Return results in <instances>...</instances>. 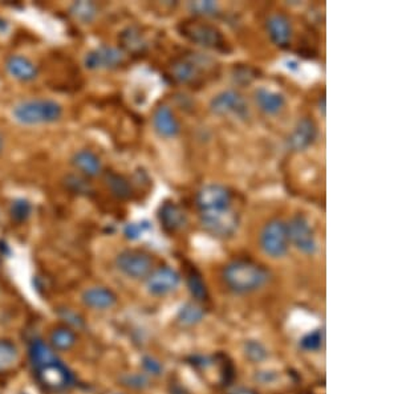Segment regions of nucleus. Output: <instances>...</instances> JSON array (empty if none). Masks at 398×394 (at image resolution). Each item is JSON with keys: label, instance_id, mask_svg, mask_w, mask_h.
<instances>
[{"label": "nucleus", "instance_id": "obj_2", "mask_svg": "<svg viewBox=\"0 0 398 394\" xmlns=\"http://www.w3.org/2000/svg\"><path fill=\"white\" fill-rule=\"evenodd\" d=\"M13 117L16 121L25 125L52 123L60 120L62 105L50 99L27 100L13 108Z\"/></svg>", "mask_w": 398, "mask_h": 394}, {"label": "nucleus", "instance_id": "obj_35", "mask_svg": "<svg viewBox=\"0 0 398 394\" xmlns=\"http://www.w3.org/2000/svg\"><path fill=\"white\" fill-rule=\"evenodd\" d=\"M148 229H149V226L146 223H129L125 227V235H126L128 239H137Z\"/></svg>", "mask_w": 398, "mask_h": 394}, {"label": "nucleus", "instance_id": "obj_6", "mask_svg": "<svg viewBox=\"0 0 398 394\" xmlns=\"http://www.w3.org/2000/svg\"><path fill=\"white\" fill-rule=\"evenodd\" d=\"M116 266L124 275L132 279H144L153 271L154 261L145 251L125 250L117 255Z\"/></svg>", "mask_w": 398, "mask_h": 394}, {"label": "nucleus", "instance_id": "obj_3", "mask_svg": "<svg viewBox=\"0 0 398 394\" xmlns=\"http://www.w3.org/2000/svg\"><path fill=\"white\" fill-rule=\"evenodd\" d=\"M178 31L185 39L200 47L224 53L231 50L224 34L210 23H205L200 20H185L178 25Z\"/></svg>", "mask_w": 398, "mask_h": 394}, {"label": "nucleus", "instance_id": "obj_37", "mask_svg": "<svg viewBox=\"0 0 398 394\" xmlns=\"http://www.w3.org/2000/svg\"><path fill=\"white\" fill-rule=\"evenodd\" d=\"M144 367H145V369L148 370L151 374H160V373H161L162 365L158 361H156L154 358H145V360H144Z\"/></svg>", "mask_w": 398, "mask_h": 394}, {"label": "nucleus", "instance_id": "obj_36", "mask_svg": "<svg viewBox=\"0 0 398 394\" xmlns=\"http://www.w3.org/2000/svg\"><path fill=\"white\" fill-rule=\"evenodd\" d=\"M67 184L75 193H85L89 190V185L87 182L84 179H81L80 177H75V175H69L67 178Z\"/></svg>", "mask_w": 398, "mask_h": 394}, {"label": "nucleus", "instance_id": "obj_24", "mask_svg": "<svg viewBox=\"0 0 398 394\" xmlns=\"http://www.w3.org/2000/svg\"><path fill=\"white\" fill-rule=\"evenodd\" d=\"M19 361V349L11 340H0V373L8 372Z\"/></svg>", "mask_w": 398, "mask_h": 394}, {"label": "nucleus", "instance_id": "obj_4", "mask_svg": "<svg viewBox=\"0 0 398 394\" xmlns=\"http://www.w3.org/2000/svg\"><path fill=\"white\" fill-rule=\"evenodd\" d=\"M209 62H212L210 59L203 57L199 53L184 55L175 59L170 65V74L177 83L198 84L212 68Z\"/></svg>", "mask_w": 398, "mask_h": 394}, {"label": "nucleus", "instance_id": "obj_26", "mask_svg": "<svg viewBox=\"0 0 398 394\" xmlns=\"http://www.w3.org/2000/svg\"><path fill=\"white\" fill-rule=\"evenodd\" d=\"M105 182L114 197L118 199H128L132 196L130 182L123 175L116 172H108L105 177Z\"/></svg>", "mask_w": 398, "mask_h": 394}, {"label": "nucleus", "instance_id": "obj_7", "mask_svg": "<svg viewBox=\"0 0 398 394\" xmlns=\"http://www.w3.org/2000/svg\"><path fill=\"white\" fill-rule=\"evenodd\" d=\"M200 222L209 234L218 238H228L235 234L239 226V217L233 209L200 212Z\"/></svg>", "mask_w": 398, "mask_h": 394}, {"label": "nucleus", "instance_id": "obj_25", "mask_svg": "<svg viewBox=\"0 0 398 394\" xmlns=\"http://www.w3.org/2000/svg\"><path fill=\"white\" fill-rule=\"evenodd\" d=\"M120 41L125 50L130 53H141L146 48V41L135 27H129L120 35Z\"/></svg>", "mask_w": 398, "mask_h": 394}, {"label": "nucleus", "instance_id": "obj_12", "mask_svg": "<svg viewBox=\"0 0 398 394\" xmlns=\"http://www.w3.org/2000/svg\"><path fill=\"white\" fill-rule=\"evenodd\" d=\"M125 60L123 50L116 47L101 46L96 50H90L87 53L84 64L88 69L97 71V69H114L120 67Z\"/></svg>", "mask_w": 398, "mask_h": 394}, {"label": "nucleus", "instance_id": "obj_13", "mask_svg": "<svg viewBox=\"0 0 398 394\" xmlns=\"http://www.w3.org/2000/svg\"><path fill=\"white\" fill-rule=\"evenodd\" d=\"M179 283V273L170 267H160L157 270H153L146 278V287L151 295H167L177 290Z\"/></svg>", "mask_w": 398, "mask_h": 394}, {"label": "nucleus", "instance_id": "obj_34", "mask_svg": "<svg viewBox=\"0 0 398 394\" xmlns=\"http://www.w3.org/2000/svg\"><path fill=\"white\" fill-rule=\"evenodd\" d=\"M123 382L133 389H144L149 385L148 379L144 374H128L123 379Z\"/></svg>", "mask_w": 398, "mask_h": 394}, {"label": "nucleus", "instance_id": "obj_22", "mask_svg": "<svg viewBox=\"0 0 398 394\" xmlns=\"http://www.w3.org/2000/svg\"><path fill=\"white\" fill-rule=\"evenodd\" d=\"M29 360L32 362V365L35 367V369H38L40 367L48 364L50 361L57 360L52 346L46 344L43 340L36 339L32 341V344L29 346Z\"/></svg>", "mask_w": 398, "mask_h": 394}, {"label": "nucleus", "instance_id": "obj_32", "mask_svg": "<svg viewBox=\"0 0 398 394\" xmlns=\"http://www.w3.org/2000/svg\"><path fill=\"white\" fill-rule=\"evenodd\" d=\"M322 343H323V332L315 331V332L307 334L301 340V348L306 351H316L322 346Z\"/></svg>", "mask_w": 398, "mask_h": 394}, {"label": "nucleus", "instance_id": "obj_30", "mask_svg": "<svg viewBox=\"0 0 398 394\" xmlns=\"http://www.w3.org/2000/svg\"><path fill=\"white\" fill-rule=\"evenodd\" d=\"M31 212H32V206L25 199L15 201L11 205V210H10L11 218L15 222L19 223L25 222L31 217Z\"/></svg>", "mask_w": 398, "mask_h": 394}, {"label": "nucleus", "instance_id": "obj_9", "mask_svg": "<svg viewBox=\"0 0 398 394\" xmlns=\"http://www.w3.org/2000/svg\"><path fill=\"white\" fill-rule=\"evenodd\" d=\"M36 370L39 381L50 390H64L74 383V374L59 360L50 361Z\"/></svg>", "mask_w": 398, "mask_h": 394}, {"label": "nucleus", "instance_id": "obj_19", "mask_svg": "<svg viewBox=\"0 0 398 394\" xmlns=\"http://www.w3.org/2000/svg\"><path fill=\"white\" fill-rule=\"evenodd\" d=\"M6 67L8 74H11L13 79L20 81H32L38 76V68L35 67V64L25 56L19 55L10 56L7 59Z\"/></svg>", "mask_w": 398, "mask_h": 394}, {"label": "nucleus", "instance_id": "obj_5", "mask_svg": "<svg viewBox=\"0 0 398 394\" xmlns=\"http://www.w3.org/2000/svg\"><path fill=\"white\" fill-rule=\"evenodd\" d=\"M261 246L271 258L284 257L289 246L287 223L282 219H273L267 223L261 230Z\"/></svg>", "mask_w": 398, "mask_h": 394}, {"label": "nucleus", "instance_id": "obj_23", "mask_svg": "<svg viewBox=\"0 0 398 394\" xmlns=\"http://www.w3.org/2000/svg\"><path fill=\"white\" fill-rule=\"evenodd\" d=\"M76 341H77L76 333L68 327H57L50 332V343L53 351L59 352L71 351L75 346Z\"/></svg>", "mask_w": 398, "mask_h": 394}, {"label": "nucleus", "instance_id": "obj_40", "mask_svg": "<svg viewBox=\"0 0 398 394\" xmlns=\"http://www.w3.org/2000/svg\"><path fill=\"white\" fill-rule=\"evenodd\" d=\"M3 145H4V142H3V137L0 135V153H1V150H3Z\"/></svg>", "mask_w": 398, "mask_h": 394}, {"label": "nucleus", "instance_id": "obj_11", "mask_svg": "<svg viewBox=\"0 0 398 394\" xmlns=\"http://www.w3.org/2000/svg\"><path fill=\"white\" fill-rule=\"evenodd\" d=\"M231 193L222 185L205 186L197 196V206L200 212L231 209Z\"/></svg>", "mask_w": 398, "mask_h": 394}, {"label": "nucleus", "instance_id": "obj_14", "mask_svg": "<svg viewBox=\"0 0 398 394\" xmlns=\"http://www.w3.org/2000/svg\"><path fill=\"white\" fill-rule=\"evenodd\" d=\"M316 138H317L316 123L310 117H304L296 123L292 135L288 138V145L292 150L301 151L310 148L316 141Z\"/></svg>", "mask_w": 398, "mask_h": 394}, {"label": "nucleus", "instance_id": "obj_31", "mask_svg": "<svg viewBox=\"0 0 398 394\" xmlns=\"http://www.w3.org/2000/svg\"><path fill=\"white\" fill-rule=\"evenodd\" d=\"M246 356L251 360V361H261L267 358V351L266 348L258 343V341H249L246 344Z\"/></svg>", "mask_w": 398, "mask_h": 394}, {"label": "nucleus", "instance_id": "obj_21", "mask_svg": "<svg viewBox=\"0 0 398 394\" xmlns=\"http://www.w3.org/2000/svg\"><path fill=\"white\" fill-rule=\"evenodd\" d=\"M72 163L77 170H80L88 177L99 175L102 169L99 157L92 150L87 149L77 151L72 158Z\"/></svg>", "mask_w": 398, "mask_h": 394}, {"label": "nucleus", "instance_id": "obj_10", "mask_svg": "<svg viewBox=\"0 0 398 394\" xmlns=\"http://www.w3.org/2000/svg\"><path fill=\"white\" fill-rule=\"evenodd\" d=\"M210 108L212 113L218 116H237L239 118L249 117V105L237 90H224L218 93L212 100Z\"/></svg>", "mask_w": 398, "mask_h": 394}, {"label": "nucleus", "instance_id": "obj_38", "mask_svg": "<svg viewBox=\"0 0 398 394\" xmlns=\"http://www.w3.org/2000/svg\"><path fill=\"white\" fill-rule=\"evenodd\" d=\"M231 394H256L255 392H252L251 389H246V388H242V389H238L235 392H233Z\"/></svg>", "mask_w": 398, "mask_h": 394}, {"label": "nucleus", "instance_id": "obj_15", "mask_svg": "<svg viewBox=\"0 0 398 394\" xmlns=\"http://www.w3.org/2000/svg\"><path fill=\"white\" fill-rule=\"evenodd\" d=\"M267 31L277 47L287 48L289 46L292 37V25L284 15L275 13L270 16L267 20Z\"/></svg>", "mask_w": 398, "mask_h": 394}, {"label": "nucleus", "instance_id": "obj_18", "mask_svg": "<svg viewBox=\"0 0 398 394\" xmlns=\"http://www.w3.org/2000/svg\"><path fill=\"white\" fill-rule=\"evenodd\" d=\"M83 301L89 308L104 311L116 306L117 296L105 287H92L83 294Z\"/></svg>", "mask_w": 398, "mask_h": 394}, {"label": "nucleus", "instance_id": "obj_17", "mask_svg": "<svg viewBox=\"0 0 398 394\" xmlns=\"http://www.w3.org/2000/svg\"><path fill=\"white\" fill-rule=\"evenodd\" d=\"M161 226L169 233H174L177 230H181L186 224V214L174 202H166L163 203L158 214Z\"/></svg>", "mask_w": 398, "mask_h": 394}, {"label": "nucleus", "instance_id": "obj_16", "mask_svg": "<svg viewBox=\"0 0 398 394\" xmlns=\"http://www.w3.org/2000/svg\"><path fill=\"white\" fill-rule=\"evenodd\" d=\"M153 126L156 132L165 138H172L179 133V123L169 107L162 105L153 116Z\"/></svg>", "mask_w": 398, "mask_h": 394}, {"label": "nucleus", "instance_id": "obj_39", "mask_svg": "<svg viewBox=\"0 0 398 394\" xmlns=\"http://www.w3.org/2000/svg\"><path fill=\"white\" fill-rule=\"evenodd\" d=\"M320 111L323 116H325V97L324 96L320 99Z\"/></svg>", "mask_w": 398, "mask_h": 394}, {"label": "nucleus", "instance_id": "obj_20", "mask_svg": "<svg viewBox=\"0 0 398 394\" xmlns=\"http://www.w3.org/2000/svg\"><path fill=\"white\" fill-rule=\"evenodd\" d=\"M255 101L261 111L266 114H277L286 105V99L282 93L274 92L267 88H259L255 92Z\"/></svg>", "mask_w": 398, "mask_h": 394}, {"label": "nucleus", "instance_id": "obj_8", "mask_svg": "<svg viewBox=\"0 0 398 394\" xmlns=\"http://www.w3.org/2000/svg\"><path fill=\"white\" fill-rule=\"evenodd\" d=\"M288 229V239L289 243L300 250L304 254H313L317 248L315 233L312 230L308 219L303 215H295L291 222L287 223Z\"/></svg>", "mask_w": 398, "mask_h": 394}, {"label": "nucleus", "instance_id": "obj_1", "mask_svg": "<svg viewBox=\"0 0 398 394\" xmlns=\"http://www.w3.org/2000/svg\"><path fill=\"white\" fill-rule=\"evenodd\" d=\"M224 283L235 294H251L270 282V272L251 260H235L224 270Z\"/></svg>", "mask_w": 398, "mask_h": 394}, {"label": "nucleus", "instance_id": "obj_33", "mask_svg": "<svg viewBox=\"0 0 398 394\" xmlns=\"http://www.w3.org/2000/svg\"><path fill=\"white\" fill-rule=\"evenodd\" d=\"M193 13L198 15H215L218 11V4L215 1H194L190 4Z\"/></svg>", "mask_w": 398, "mask_h": 394}, {"label": "nucleus", "instance_id": "obj_27", "mask_svg": "<svg viewBox=\"0 0 398 394\" xmlns=\"http://www.w3.org/2000/svg\"><path fill=\"white\" fill-rule=\"evenodd\" d=\"M203 316V309L194 303H187L178 312V320L184 325H195L202 321Z\"/></svg>", "mask_w": 398, "mask_h": 394}, {"label": "nucleus", "instance_id": "obj_29", "mask_svg": "<svg viewBox=\"0 0 398 394\" xmlns=\"http://www.w3.org/2000/svg\"><path fill=\"white\" fill-rule=\"evenodd\" d=\"M187 285H188L191 295L194 296L197 300H205L207 297L206 284L195 270H193L187 275Z\"/></svg>", "mask_w": 398, "mask_h": 394}, {"label": "nucleus", "instance_id": "obj_28", "mask_svg": "<svg viewBox=\"0 0 398 394\" xmlns=\"http://www.w3.org/2000/svg\"><path fill=\"white\" fill-rule=\"evenodd\" d=\"M71 13L76 20H80L83 23H89L96 18L97 8L90 1H77L71 7Z\"/></svg>", "mask_w": 398, "mask_h": 394}]
</instances>
